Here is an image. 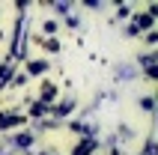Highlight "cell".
Instances as JSON below:
<instances>
[{
  "label": "cell",
  "instance_id": "2",
  "mask_svg": "<svg viewBox=\"0 0 158 155\" xmlns=\"http://www.w3.org/2000/svg\"><path fill=\"white\" fill-rule=\"evenodd\" d=\"M54 95H57V86H54V84H45V90H42V98L48 102V98H54Z\"/></svg>",
  "mask_w": 158,
  "mask_h": 155
},
{
  "label": "cell",
  "instance_id": "4",
  "mask_svg": "<svg viewBox=\"0 0 158 155\" xmlns=\"http://www.w3.org/2000/svg\"><path fill=\"white\" fill-rule=\"evenodd\" d=\"M140 104H143V111H152V107H155V102H152V98H143Z\"/></svg>",
  "mask_w": 158,
  "mask_h": 155
},
{
  "label": "cell",
  "instance_id": "3",
  "mask_svg": "<svg viewBox=\"0 0 158 155\" xmlns=\"http://www.w3.org/2000/svg\"><path fill=\"white\" fill-rule=\"evenodd\" d=\"M45 72V63H30V75H42Z\"/></svg>",
  "mask_w": 158,
  "mask_h": 155
},
{
  "label": "cell",
  "instance_id": "1",
  "mask_svg": "<svg viewBox=\"0 0 158 155\" xmlns=\"http://www.w3.org/2000/svg\"><path fill=\"white\" fill-rule=\"evenodd\" d=\"M72 107H75V102H60V104H54L51 111L57 113V116H66V113H72Z\"/></svg>",
  "mask_w": 158,
  "mask_h": 155
}]
</instances>
